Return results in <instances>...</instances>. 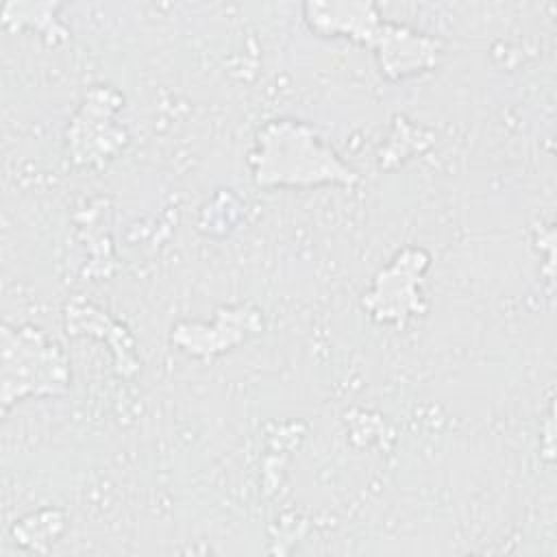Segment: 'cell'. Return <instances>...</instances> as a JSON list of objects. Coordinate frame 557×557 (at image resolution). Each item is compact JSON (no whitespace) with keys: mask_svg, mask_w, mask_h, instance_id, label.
Masks as SVG:
<instances>
[{"mask_svg":"<svg viewBox=\"0 0 557 557\" xmlns=\"http://www.w3.org/2000/svg\"><path fill=\"white\" fill-rule=\"evenodd\" d=\"M370 48L379 57L381 72L398 81L433 70L442 52V41L400 24L381 22Z\"/></svg>","mask_w":557,"mask_h":557,"instance_id":"obj_5","label":"cell"},{"mask_svg":"<svg viewBox=\"0 0 557 557\" xmlns=\"http://www.w3.org/2000/svg\"><path fill=\"white\" fill-rule=\"evenodd\" d=\"M429 268V252L416 246L400 250L389 265H385L363 294V309L376 322L405 324L407 318L426 311L420 294L422 274Z\"/></svg>","mask_w":557,"mask_h":557,"instance_id":"obj_3","label":"cell"},{"mask_svg":"<svg viewBox=\"0 0 557 557\" xmlns=\"http://www.w3.org/2000/svg\"><path fill=\"white\" fill-rule=\"evenodd\" d=\"M259 331L261 313L257 309H250L248 305H239L222 309L211 326L196 322L178 324L176 329H172V342L194 357H207L231 350L248 335H255Z\"/></svg>","mask_w":557,"mask_h":557,"instance_id":"obj_6","label":"cell"},{"mask_svg":"<svg viewBox=\"0 0 557 557\" xmlns=\"http://www.w3.org/2000/svg\"><path fill=\"white\" fill-rule=\"evenodd\" d=\"M250 170L261 187L355 185L359 178L324 137L300 120L263 124L250 152Z\"/></svg>","mask_w":557,"mask_h":557,"instance_id":"obj_1","label":"cell"},{"mask_svg":"<svg viewBox=\"0 0 557 557\" xmlns=\"http://www.w3.org/2000/svg\"><path fill=\"white\" fill-rule=\"evenodd\" d=\"M70 366L57 344L35 326H2V403L57 396L67 389Z\"/></svg>","mask_w":557,"mask_h":557,"instance_id":"obj_2","label":"cell"},{"mask_svg":"<svg viewBox=\"0 0 557 557\" xmlns=\"http://www.w3.org/2000/svg\"><path fill=\"white\" fill-rule=\"evenodd\" d=\"M305 20L311 30L324 37H348L370 46L381 20V13L370 2H309Z\"/></svg>","mask_w":557,"mask_h":557,"instance_id":"obj_7","label":"cell"},{"mask_svg":"<svg viewBox=\"0 0 557 557\" xmlns=\"http://www.w3.org/2000/svg\"><path fill=\"white\" fill-rule=\"evenodd\" d=\"M120 104L122 98L113 89L96 87L87 94L81 111L67 128V146L74 161L91 163L94 159H107L124 146V131L111 120Z\"/></svg>","mask_w":557,"mask_h":557,"instance_id":"obj_4","label":"cell"}]
</instances>
